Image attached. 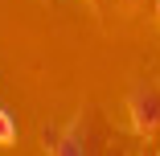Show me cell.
<instances>
[{"label":"cell","mask_w":160,"mask_h":156,"mask_svg":"<svg viewBox=\"0 0 160 156\" xmlns=\"http://www.w3.org/2000/svg\"><path fill=\"white\" fill-rule=\"evenodd\" d=\"M132 119H136V128L148 132L160 123V90H136L132 95Z\"/></svg>","instance_id":"cell-1"},{"label":"cell","mask_w":160,"mask_h":156,"mask_svg":"<svg viewBox=\"0 0 160 156\" xmlns=\"http://www.w3.org/2000/svg\"><path fill=\"white\" fill-rule=\"evenodd\" d=\"M144 156H152V152H144Z\"/></svg>","instance_id":"cell-4"},{"label":"cell","mask_w":160,"mask_h":156,"mask_svg":"<svg viewBox=\"0 0 160 156\" xmlns=\"http://www.w3.org/2000/svg\"><path fill=\"white\" fill-rule=\"evenodd\" d=\"M45 148H49L53 156H86V152H82V144H78V136H58V132H45Z\"/></svg>","instance_id":"cell-2"},{"label":"cell","mask_w":160,"mask_h":156,"mask_svg":"<svg viewBox=\"0 0 160 156\" xmlns=\"http://www.w3.org/2000/svg\"><path fill=\"white\" fill-rule=\"evenodd\" d=\"M12 132H17V128H12V119L0 111V144H8V140H12Z\"/></svg>","instance_id":"cell-3"}]
</instances>
